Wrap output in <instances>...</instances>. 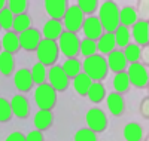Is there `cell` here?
<instances>
[{
    "mask_svg": "<svg viewBox=\"0 0 149 141\" xmlns=\"http://www.w3.org/2000/svg\"><path fill=\"white\" fill-rule=\"evenodd\" d=\"M84 19H85L84 18V14L81 12V9L74 5V6L67 8L66 15L63 18V25L66 27V31L78 34V31H81V28H82Z\"/></svg>",
    "mask_w": 149,
    "mask_h": 141,
    "instance_id": "cell-8",
    "label": "cell"
},
{
    "mask_svg": "<svg viewBox=\"0 0 149 141\" xmlns=\"http://www.w3.org/2000/svg\"><path fill=\"white\" fill-rule=\"evenodd\" d=\"M85 120H86V128L91 129L93 132H95V134L106 131V128H107V116H106V113L98 107H93L86 111Z\"/></svg>",
    "mask_w": 149,
    "mask_h": 141,
    "instance_id": "cell-7",
    "label": "cell"
},
{
    "mask_svg": "<svg viewBox=\"0 0 149 141\" xmlns=\"http://www.w3.org/2000/svg\"><path fill=\"white\" fill-rule=\"evenodd\" d=\"M33 123H34V128L37 131H48L49 128L52 126L54 123V114L52 111H48V110H39L36 114H34V119H33Z\"/></svg>",
    "mask_w": 149,
    "mask_h": 141,
    "instance_id": "cell-18",
    "label": "cell"
},
{
    "mask_svg": "<svg viewBox=\"0 0 149 141\" xmlns=\"http://www.w3.org/2000/svg\"><path fill=\"white\" fill-rule=\"evenodd\" d=\"M45 9L46 14L49 15L51 19L61 21L66 15L67 10V2L66 0H46L45 2Z\"/></svg>",
    "mask_w": 149,
    "mask_h": 141,
    "instance_id": "cell-15",
    "label": "cell"
},
{
    "mask_svg": "<svg viewBox=\"0 0 149 141\" xmlns=\"http://www.w3.org/2000/svg\"><path fill=\"white\" fill-rule=\"evenodd\" d=\"M5 141H26V135L19 131H15V132H10Z\"/></svg>",
    "mask_w": 149,
    "mask_h": 141,
    "instance_id": "cell-41",
    "label": "cell"
},
{
    "mask_svg": "<svg viewBox=\"0 0 149 141\" xmlns=\"http://www.w3.org/2000/svg\"><path fill=\"white\" fill-rule=\"evenodd\" d=\"M79 54H82L85 58L97 54V43L90 39H84L79 42Z\"/></svg>",
    "mask_w": 149,
    "mask_h": 141,
    "instance_id": "cell-33",
    "label": "cell"
},
{
    "mask_svg": "<svg viewBox=\"0 0 149 141\" xmlns=\"http://www.w3.org/2000/svg\"><path fill=\"white\" fill-rule=\"evenodd\" d=\"M145 141H148V140H145Z\"/></svg>",
    "mask_w": 149,
    "mask_h": 141,
    "instance_id": "cell-45",
    "label": "cell"
},
{
    "mask_svg": "<svg viewBox=\"0 0 149 141\" xmlns=\"http://www.w3.org/2000/svg\"><path fill=\"white\" fill-rule=\"evenodd\" d=\"M140 58H143V66H146L148 64V58H149V48L148 46H143V49H142V52H140Z\"/></svg>",
    "mask_w": 149,
    "mask_h": 141,
    "instance_id": "cell-42",
    "label": "cell"
},
{
    "mask_svg": "<svg viewBox=\"0 0 149 141\" xmlns=\"http://www.w3.org/2000/svg\"><path fill=\"white\" fill-rule=\"evenodd\" d=\"M12 22H14V15L12 12L8 9V6L0 12V28H3L5 31L12 30Z\"/></svg>",
    "mask_w": 149,
    "mask_h": 141,
    "instance_id": "cell-36",
    "label": "cell"
},
{
    "mask_svg": "<svg viewBox=\"0 0 149 141\" xmlns=\"http://www.w3.org/2000/svg\"><path fill=\"white\" fill-rule=\"evenodd\" d=\"M106 104H107V109L110 111L112 116H121L125 110V101H124V97L121 94H116V92H112L106 97Z\"/></svg>",
    "mask_w": 149,
    "mask_h": 141,
    "instance_id": "cell-17",
    "label": "cell"
},
{
    "mask_svg": "<svg viewBox=\"0 0 149 141\" xmlns=\"http://www.w3.org/2000/svg\"><path fill=\"white\" fill-rule=\"evenodd\" d=\"M29 8V2L27 0H9L8 2V9L12 12V15H21L26 14V10Z\"/></svg>",
    "mask_w": 149,
    "mask_h": 141,
    "instance_id": "cell-34",
    "label": "cell"
},
{
    "mask_svg": "<svg viewBox=\"0 0 149 141\" xmlns=\"http://www.w3.org/2000/svg\"><path fill=\"white\" fill-rule=\"evenodd\" d=\"M74 141H97V134L88 128H82L74 134Z\"/></svg>",
    "mask_w": 149,
    "mask_h": 141,
    "instance_id": "cell-38",
    "label": "cell"
},
{
    "mask_svg": "<svg viewBox=\"0 0 149 141\" xmlns=\"http://www.w3.org/2000/svg\"><path fill=\"white\" fill-rule=\"evenodd\" d=\"M46 77H48V83L54 88L55 92H64L69 86V77L63 71L61 66H57V64L48 70Z\"/></svg>",
    "mask_w": 149,
    "mask_h": 141,
    "instance_id": "cell-9",
    "label": "cell"
},
{
    "mask_svg": "<svg viewBox=\"0 0 149 141\" xmlns=\"http://www.w3.org/2000/svg\"><path fill=\"white\" fill-rule=\"evenodd\" d=\"M0 52H2V42H0Z\"/></svg>",
    "mask_w": 149,
    "mask_h": 141,
    "instance_id": "cell-44",
    "label": "cell"
},
{
    "mask_svg": "<svg viewBox=\"0 0 149 141\" xmlns=\"http://www.w3.org/2000/svg\"><path fill=\"white\" fill-rule=\"evenodd\" d=\"M42 33H43L42 36H45V39L57 42L58 37L61 36V33H63V22L57 21V19H49L45 22Z\"/></svg>",
    "mask_w": 149,
    "mask_h": 141,
    "instance_id": "cell-19",
    "label": "cell"
},
{
    "mask_svg": "<svg viewBox=\"0 0 149 141\" xmlns=\"http://www.w3.org/2000/svg\"><path fill=\"white\" fill-rule=\"evenodd\" d=\"M18 39H19V46L27 50V52H33V50L37 49L40 40H42V33L37 30V28H29L24 33L18 34Z\"/></svg>",
    "mask_w": 149,
    "mask_h": 141,
    "instance_id": "cell-10",
    "label": "cell"
},
{
    "mask_svg": "<svg viewBox=\"0 0 149 141\" xmlns=\"http://www.w3.org/2000/svg\"><path fill=\"white\" fill-rule=\"evenodd\" d=\"M30 73H31V79H33V83H36L37 86L45 83V79H46V67L42 66L40 62H37L33 66V68H30Z\"/></svg>",
    "mask_w": 149,
    "mask_h": 141,
    "instance_id": "cell-32",
    "label": "cell"
},
{
    "mask_svg": "<svg viewBox=\"0 0 149 141\" xmlns=\"http://www.w3.org/2000/svg\"><path fill=\"white\" fill-rule=\"evenodd\" d=\"M82 73H85L93 82L104 80L107 73H109L106 58L100 54H95V55L85 58L82 62Z\"/></svg>",
    "mask_w": 149,
    "mask_h": 141,
    "instance_id": "cell-1",
    "label": "cell"
},
{
    "mask_svg": "<svg viewBox=\"0 0 149 141\" xmlns=\"http://www.w3.org/2000/svg\"><path fill=\"white\" fill-rule=\"evenodd\" d=\"M130 80H128V76H127V71H121V73H116L115 77H113V88H115V92L116 94H125L128 92L130 89Z\"/></svg>",
    "mask_w": 149,
    "mask_h": 141,
    "instance_id": "cell-29",
    "label": "cell"
},
{
    "mask_svg": "<svg viewBox=\"0 0 149 141\" xmlns=\"http://www.w3.org/2000/svg\"><path fill=\"white\" fill-rule=\"evenodd\" d=\"M34 101L39 110H48L52 111V109L57 106V92L49 83H42L36 88L34 91Z\"/></svg>",
    "mask_w": 149,
    "mask_h": 141,
    "instance_id": "cell-4",
    "label": "cell"
},
{
    "mask_svg": "<svg viewBox=\"0 0 149 141\" xmlns=\"http://www.w3.org/2000/svg\"><path fill=\"white\" fill-rule=\"evenodd\" d=\"M95 43H97V50H100L102 54H110L116 48L113 33H103Z\"/></svg>",
    "mask_w": 149,
    "mask_h": 141,
    "instance_id": "cell-22",
    "label": "cell"
},
{
    "mask_svg": "<svg viewBox=\"0 0 149 141\" xmlns=\"http://www.w3.org/2000/svg\"><path fill=\"white\" fill-rule=\"evenodd\" d=\"M122 135L125 138V141H142L143 140V128L136 122L127 123L124 126Z\"/></svg>",
    "mask_w": 149,
    "mask_h": 141,
    "instance_id": "cell-21",
    "label": "cell"
},
{
    "mask_svg": "<svg viewBox=\"0 0 149 141\" xmlns=\"http://www.w3.org/2000/svg\"><path fill=\"white\" fill-rule=\"evenodd\" d=\"M0 42H2V50H5V52H9V54H17L18 50L21 49L19 46V39H18V34L14 33V31H6L3 34V37L0 39Z\"/></svg>",
    "mask_w": 149,
    "mask_h": 141,
    "instance_id": "cell-20",
    "label": "cell"
},
{
    "mask_svg": "<svg viewBox=\"0 0 149 141\" xmlns=\"http://www.w3.org/2000/svg\"><path fill=\"white\" fill-rule=\"evenodd\" d=\"M79 37L78 34L70 33V31H63L58 37V49L66 58H76L79 54Z\"/></svg>",
    "mask_w": 149,
    "mask_h": 141,
    "instance_id": "cell-5",
    "label": "cell"
},
{
    "mask_svg": "<svg viewBox=\"0 0 149 141\" xmlns=\"http://www.w3.org/2000/svg\"><path fill=\"white\" fill-rule=\"evenodd\" d=\"M127 71V76H128V80H130V85L139 88V89H143L148 86V82H149V74H148V67L143 66V64L139 61V62H133L128 66V70Z\"/></svg>",
    "mask_w": 149,
    "mask_h": 141,
    "instance_id": "cell-6",
    "label": "cell"
},
{
    "mask_svg": "<svg viewBox=\"0 0 149 141\" xmlns=\"http://www.w3.org/2000/svg\"><path fill=\"white\" fill-rule=\"evenodd\" d=\"M98 21L104 33H113L119 25V8L115 2L107 0L98 9Z\"/></svg>",
    "mask_w": 149,
    "mask_h": 141,
    "instance_id": "cell-2",
    "label": "cell"
},
{
    "mask_svg": "<svg viewBox=\"0 0 149 141\" xmlns=\"http://www.w3.org/2000/svg\"><path fill=\"white\" fill-rule=\"evenodd\" d=\"M29 28H31V18H30V15L27 14V12L26 14L14 17V22H12V31L14 33L21 34Z\"/></svg>",
    "mask_w": 149,
    "mask_h": 141,
    "instance_id": "cell-27",
    "label": "cell"
},
{
    "mask_svg": "<svg viewBox=\"0 0 149 141\" xmlns=\"http://www.w3.org/2000/svg\"><path fill=\"white\" fill-rule=\"evenodd\" d=\"M91 83H93V80L85 73H79L76 77L73 79V88H74V91H76V94H79L81 97H86V92H88Z\"/></svg>",
    "mask_w": 149,
    "mask_h": 141,
    "instance_id": "cell-26",
    "label": "cell"
},
{
    "mask_svg": "<svg viewBox=\"0 0 149 141\" xmlns=\"http://www.w3.org/2000/svg\"><path fill=\"white\" fill-rule=\"evenodd\" d=\"M140 116L143 119H149V97H145L140 104Z\"/></svg>",
    "mask_w": 149,
    "mask_h": 141,
    "instance_id": "cell-39",
    "label": "cell"
},
{
    "mask_svg": "<svg viewBox=\"0 0 149 141\" xmlns=\"http://www.w3.org/2000/svg\"><path fill=\"white\" fill-rule=\"evenodd\" d=\"M36 55L37 59L42 66L45 67H52L55 66V62L58 59L60 55V49H58V43L54 40H48V39H42L39 46L36 49Z\"/></svg>",
    "mask_w": 149,
    "mask_h": 141,
    "instance_id": "cell-3",
    "label": "cell"
},
{
    "mask_svg": "<svg viewBox=\"0 0 149 141\" xmlns=\"http://www.w3.org/2000/svg\"><path fill=\"white\" fill-rule=\"evenodd\" d=\"M113 37H115V43H116L118 46H124V48H125V46L130 43L131 34H130V30H128L127 27L118 25L116 30L113 31Z\"/></svg>",
    "mask_w": 149,
    "mask_h": 141,
    "instance_id": "cell-31",
    "label": "cell"
},
{
    "mask_svg": "<svg viewBox=\"0 0 149 141\" xmlns=\"http://www.w3.org/2000/svg\"><path fill=\"white\" fill-rule=\"evenodd\" d=\"M63 71L66 73V76L70 79H74L79 73H82V66H81V61L78 58H67L64 61V64L61 66Z\"/></svg>",
    "mask_w": 149,
    "mask_h": 141,
    "instance_id": "cell-28",
    "label": "cell"
},
{
    "mask_svg": "<svg viewBox=\"0 0 149 141\" xmlns=\"http://www.w3.org/2000/svg\"><path fill=\"white\" fill-rule=\"evenodd\" d=\"M15 71V59L14 55L2 50L0 52V73L3 76H10Z\"/></svg>",
    "mask_w": 149,
    "mask_h": 141,
    "instance_id": "cell-25",
    "label": "cell"
},
{
    "mask_svg": "<svg viewBox=\"0 0 149 141\" xmlns=\"http://www.w3.org/2000/svg\"><path fill=\"white\" fill-rule=\"evenodd\" d=\"M26 141H43V132L33 129L26 135Z\"/></svg>",
    "mask_w": 149,
    "mask_h": 141,
    "instance_id": "cell-40",
    "label": "cell"
},
{
    "mask_svg": "<svg viewBox=\"0 0 149 141\" xmlns=\"http://www.w3.org/2000/svg\"><path fill=\"white\" fill-rule=\"evenodd\" d=\"M137 21V12L133 6H125L119 9V25L122 27H133V24Z\"/></svg>",
    "mask_w": 149,
    "mask_h": 141,
    "instance_id": "cell-24",
    "label": "cell"
},
{
    "mask_svg": "<svg viewBox=\"0 0 149 141\" xmlns=\"http://www.w3.org/2000/svg\"><path fill=\"white\" fill-rule=\"evenodd\" d=\"M76 6L81 9L82 14H86L88 17H91L98 8V2L97 0H79Z\"/></svg>",
    "mask_w": 149,
    "mask_h": 141,
    "instance_id": "cell-37",
    "label": "cell"
},
{
    "mask_svg": "<svg viewBox=\"0 0 149 141\" xmlns=\"http://www.w3.org/2000/svg\"><path fill=\"white\" fill-rule=\"evenodd\" d=\"M131 37L134 39V43L143 48L149 45V24L146 19H137L133 24V28L130 31Z\"/></svg>",
    "mask_w": 149,
    "mask_h": 141,
    "instance_id": "cell-11",
    "label": "cell"
},
{
    "mask_svg": "<svg viewBox=\"0 0 149 141\" xmlns=\"http://www.w3.org/2000/svg\"><path fill=\"white\" fill-rule=\"evenodd\" d=\"M10 102V110H12V114L18 119H27L29 114H30V102L27 100L26 95L22 94H17L12 97V100L9 101Z\"/></svg>",
    "mask_w": 149,
    "mask_h": 141,
    "instance_id": "cell-12",
    "label": "cell"
},
{
    "mask_svg": "<svg viewBox=\"0 0 149 141\" xmlns=\"http://www.w3.org/2000/svg\"><path fill=\"white\" fill-rule=\"evenodd\" d=\"M140 52H142V48L137 46L136 43H128L124 49V57H125L127 62L133 64V62H139L140 61Z\"/></svg>",
    "mask_w": 149,
    "mask_h": 141,
    "instance_id": "cell-30",
    "label": "cell"
},
{
    "mask_svg": "<svg viewBox=\"0 0 149 141\" xmlns=\"http://www.w3.org/2000/svg\"><path fill=\"white\" fill-rule=\"evenodd\" d=\"M106 62H107V67H109V71L112 70L115 74L116 73H121V71H125L127 70V59L124 57L122 50H112L110 54H107V58H106Z\"/></svg>",
    "mask_w": 149,
    "mask_h": 141,
    "instance_id": "cell-16",
    "label": "cell"
},
{
    "mask_svg": "<svg viewBox=\"0 0 149 141\" xmlns=\"http://www.w3.org/2000/svg\"><path fill=\"white\" fill-rule=\"evenodd\" d=\"M82 31L85 34V39H90V40H94V42L100 39V36L104 33L103 28H102L100 21H98V18L94 17V15H91V17L84 19Z\"/></svg>",
    "mask_w": 149,
    "mask_h": 141,
    "instance_id": "cell-13",
    "label": "cell"
},
{
    "mask_svg": "<svg viewBox=\"0 0 149 141\" xmlns=\"http://www.w3.org/2000/svg\"><path fill=\"white\" fill-rule=\"evenodd\" d=\"M12 110H10V102L3 98V97H0V123H6L12 119Z\"/></svg>",
    "mask_w": 149,
    "mask_h": 141,
    "instance_id": "cell-35",
    "label": "cell"
},
{
    "mask_svg": "<svg viewBox=\"0 0 149 141\" xmlns=\"http://www.w3.org/2000/svg\"><path fill=\"white\" fill-rule=\"evenodd\" d=\"M14 83H15V88L18 89L21 94L31 91V88H33V79H31L30 68L17 70L15 74H14Z\"/></svg>",
    "mask_w": 149,
    "mask_h": 141,
    "instance_id": "cell-14",
    "label": "cell"
},
{
    "mask_svg": "<svg viewBox=\"0 0 149 141\" xmlns=\"http://www.w3.org/2000/svg\"><path fill=\"white\" fill-rule=\"evenodd\" d=\"M6 6H8V2H6V0H0V12H2Z\"/></svg>",
    "mask_w": 149,
    "mask_h": 141,
    "instance_id": "cell-43",
    "label": "cell"
},
{
    "mask_svg": "<svg viewBox=\"0 0 149 141\" xmlns=\"http://www.w3.org/2000/svg\"><path fill=\"white\" fill-rule=\"evenodd\" d=\"M86 97H88V100L91 102H94V104H98V102H102L106 97V88L102 82H93L88 92H86Z\"/></svg>",
    "mask_w": 149,
    "mask_h": 141,
    "instance_id": "cell-23",
    "label": "cell"
}]
</instances>
